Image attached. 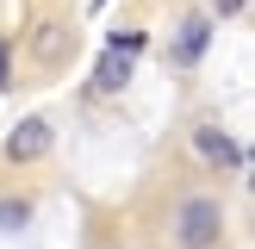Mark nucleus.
Wrapping results in <instances>:
<instances>
[{
    "mask_svg": "<svg viewBox=\"0 0 255 249\" xmlns=\"http://www.w3.org/2000/svg\"><path fill=\"white\" fill-rule=\"evenodd\" d=\"M143 44H149L143 31H112L106 37V50H125V56H143Z\"/></svg>",
    "mask_w": 255,
    "mask_h": 249,
    "instance_id": "obj_8",
    "label": "nucleus"
},
{
    "mask_svg": "<svg viewBox=\"0 0 255 249\" xmlns=\"http://www.w3.org/2000/svg\"><path fill=\"white\" fill-rule=\"evenodd\" d=\"M37 218V206H31V199H25V193H0V231H25V224H31Z\"/></svg>",
    "mask_w": 255,
    "mask_h": 249,
    "instance_id": "obj_7",
    "label": "nucleus"
},
{
    "mask_svg": "<svg viewBox=\"0 0 255 249\" xmlns=\"http://www.w3.org/2000/svg\"><path fill=\"white\" fill-rule=\"evenodd\" d=\"M131 75H137V56L106 50V56H100V69H94V81H87V94H125V87H131Z\"/></svg>",
    "mask_w": 255,
    "mask_h": 249,
    "instance_id": "obj_6",
    "label": "nucleus"
},
{
    "mask_svg": "<svg viewBox=\"0 0 255 249\" xmlns=\"http://www.w3.org/2000/svg\"><path fill=\"white\" fill-rule=\"evenodd\" d=\"M75 50H81V25L75 19H37L25 31V62L37 75H62L75 62Z\"/></svg>",
    "mask_w": 255,
    "mask_h": 249,
    "instance_id": "obj_2",
    "label": "nucleus"
},
{
    "mask_svg": "<svg viewBox=\"0 0 255 249\" xmlns=\"http://www.w3.org/2000/svg\"><path fill=\"white\" fill-rule=\"evenodd\" d=\"M193 156L206 162L212 174H243V168H249V149L237 143L224 124H212V119H199V124H193Z\"/></svg>",
    "mask_w": 255,
    "mask_h": 249,
    "instance_id": "obj_4",
    "label": "nucleus"
},
{
    "mask_svg": "<svg viewBox=\"0 0 255 249\" xmlns=\"http://www.w3.org/2000/svg\"><path fill=\"white\" fill-rule=\"evenodd\" d=\"M206 44H212V12H187V19H181V37L168 44V69H199Z\"/></svg>",
    "mask_w": 255,
    "mask_h": 249,
    "instance_id": "obj_5",
    "label": "nucleus"
},
{
    "mask_svg": "<svg viewBox=\"0 0 255 249\" xmlns=\"http://www.w3.org/2000/svg\"><path fill=\"white\" fill-rule=\"evenodd\" d=\"M50 149H56V124H50L44 112H25V119L6 131V143H0V162H6V168H31V162H44Z\"/></svg>",
    "mask_w": 255,
    "mask_h": 249,
    "instance_id": "obj_3",
    "label": "nucleus"
},
{
    "mask_svg": "<svg viewBox=\"0 0 255 249\" xmlns=\"http://www.w3.org/2000/svg\"><path fill=\"white\" fill-rule=\"evenodd\" d=\"M0 94H12V44L0 37Z\"/></svg>",
    "mask_w": 255,
    "mask_h": 249,
    "instance_id": "obj_9",
    "label": "nucleus"
},
{
    "mask_svg": "<svg viewBox=\"0 0 255 249\" xmlns=\"http://www.w3.org/2000/svg\"><path fill=\"white\" fill-rule=\"evenodd\" d=\"M224 231H231V212H224L218 193H181L168 218V243L174 249H224Z\"/></svg>",
    "mask_w": 255,
    "mask_h": 249,
    "instance_id": "obj_1",
    "label": "nucleus"
},
{
    "mask_svg": "<svg viewBox=\"0 0 255 249\" xmlns=\"http://www.w3.org/2000/svg\"><path fill=\"white\" fill-rule=\"evenodd\" d=\"M243 6H249V0H212V19H237Z\"/></svg>",
    "mask_w": 255,
    "mask_h": 249,
    "instance_id": "obj_10",
    "label": "nucleus"
}]
</instances>
